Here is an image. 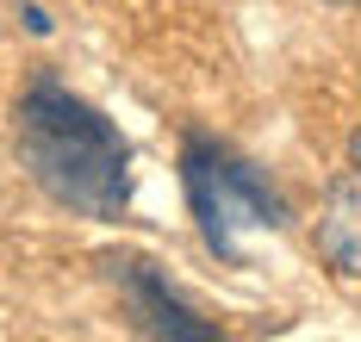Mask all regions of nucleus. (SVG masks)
Returning a JSON list of instances; mask_svg holds the SVG:
<instances>
[{"mask_svg":"<svg viewBox=\"0 0 361 342\" xmlns=\"http://www.w3.org/2000/svg\"><path fill=\"white\" fill-rule=\"evenodd\" d=\"M13 150L50 205L94 218V224H112L131 212V187H137L131 144L118 137V125L100 106L69 94L56 75L25 81V94L13 106Z\"/></svg>","mask_w":361,"mask_h":342,"instance_id":"obj_1","label":"nucleus"},{"mask_svg":"<svg viewBox=\"0 0 361 342\" xmlns=\"http://www.w3.org/2000/svg\"><path fill=\"white\" fill-rule=\"evenodd\" d=\"M180 193L200 224V243L218 262H243V230L293 224V199L268 181V168H255L250 156H237L218 137H200V131L180 144Z\"/></svg>","mask_w":361,"mask_h":342,"instance_id":"obj_2","label":"nucleus"},{"mask_svg":"<svg viewBox=\"0 0 361 342\" xmlns=\"http://www.w3.org/2000/svg\"><path fill=\"white\" fill-rule=\"evenodd\" d=\"M106 280L125 293V311H131V324L144 330V336H169V342H212L218 324H206L193 305L180 299L175 286H169V274L144 255H106Z\"/></svg>","mask_w":361,"mask_h":342,"instance_id":"obj_3","label":"nucleus"},{"mask_svg":"<svg viewBox=\"0 0 361 342\" xmlns=\"http://www.w3.org/2000/svg\"><path fill=\"white\" fill-rule=\"evenodd\" d=\"M318 255L330 262L336 280H355L361 286V175L330 187V205L318 218Z\"/></svg>","mask_w":361,"mask_h":342,"instance_id":"obj_4","label":"nucleus"},{"mask_svg":"<svg viewBox=\"0 0 361 342\" xmlns=\"http://www.w3.org/2000/svg\"><path fill=\"white\" fill-rule=\"evenodd\" d=\"M19 25H25L32 38H50V32H56V19H50V6H37V0H19Z\"/></svg>","mask_w":361,"mask_h":342,"instance_id":"obj_5","label":"nucleus"},{"mask_svg":"<svg viewBox=\"0 0 361 342\" xmlns=\"http://www.w3.org/2000/svg\"><path fill=\"white\" fill-rule=\"evenodd\" d=\"M349 168L361 175V125H355V137H349Z\"/></svg>","mask_w":361,"mask_h":342,"instance_id":"obj_6","label":"nucleus"},{"mask_svg":"<svg viewBox=\"0 0 361 342\" xmlns=\"http://www.w3.org/2000/svg\"><path fill=\"white\" fill-rule=\"evenodd\" d=\"M330 6H361V0H330Z\"/></svg>","mask_w":361,"mask_h":342,"instance_id":"obj_7","label":"nucleus"}]
</instances>
